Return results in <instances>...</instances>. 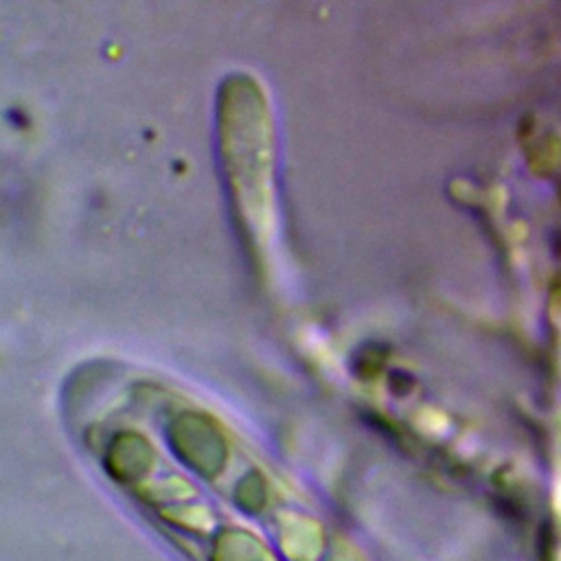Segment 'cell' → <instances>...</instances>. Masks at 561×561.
Wrapping results in <instances>:
<instances>
[{
    "mask_svg": "<svg viewBox=\"0 0 561 561\" xmlns=\"http://www.w3.org/2000/svg\"><path fill=\"white\" fill-rule=\"evenodd\" d=\"M559 197H561V191H559Z\"/></svg>",
    "mask_w": 561,
    "mask_h": 561,
    "instance_id": "obj_1",
    "label": "cell"
}]
</instances>
